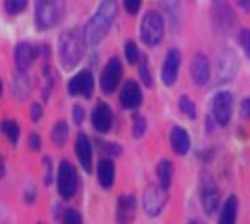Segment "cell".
Instances as JSON below:
<instances>
[{
	"label": "cell",
	"mask_w": 250,
	"mask_h": 224,
	"mask_svg": "<svg viewBox=\"0 0 250 224\" xmlns=\"http://www.w3.org/2000/svg\"><path fill=\"white\" fill-rule=\"evenodd\" d=\"M118 14V2L116 0H103L98 6V11L93 17L87 21L84 28V40L85 44L95 46L107 35Z\"/></svg>",
	"instance_id": "cell-1"
},
{
	"label": "cell",
	"mask_w": 250,
	"mask_h": 224,
	"mask_svg": "<svg viewBox=\"0 0 250 224\" xmlns=\"http://www.w3.org/2000/svg\"><path fill=\"white\" fill-rule=\"evenodd\" d=\"M84 34L78 28L67 29L62 32L60 40H58V52H60V60L64 69H73L77 66L84 54Z\"/></svg>",
	"instance_id": "cell-2"
},
{
	"label": "cell",
	"mask_w": 250,
	"mask_h": 224,
	"mask_svg": "<svg viewBox=\"0 0 250 224\" xmlns=\"http://www.w3.org/2000/svg\"><path fill=\"white\" fill-rule=\"evenodd\" d=\"M61 0H35V21L42 29H51L61 17Z\"/></svg>",
	"instance_id": "cell-3"
},
{
	"label": "cell",
	"mask_w": 250,
	"mask_h": 224,
	"mask_svg": "<svg viewBox=\"0 0 250 224\" xmlns=\"http://www.w3.org/2000/svg\"><path fill=\"white\" fill-rule=\"evenodd\" d=\"M164 19L157 11H148L142 19L141 37L142 41L148 46H156L164 39Z\"/></svg>",
	"instance_id": "cell-4"
},
{
	"label": "cell",
	"mask_w": 250,
	"mask_h": 224,
	"mask_svg": "<svg viewBox=\"0 0 250 224\" xmlns=\"http://www.w3.org/2000/svg\"><path fill=\"white\" fill-rule=\"evenodd\" d=\"M58 192L64 200H70V198L77 194L78 191V176L77 169L67 160H62L58 168Z\"/></svg>",
	"instance_id": "cell-5"
},
{
	"label": "cell",
	"mask_w": 250,
	"mask_h": 224,
	"mask_svg": "<svg viewBox=\"0 0 250 224\" xmlns=\"http://www.w3.org/2000/svg\"><path fill=\"white\" fill-rule=\"evenodd\" d=\"M142 204L149 217H157L167 204V189L160 184H148L144 191Z\"/></svg>",
	"instance_id": "cell-6"
},
{
	"label": "cell",
	"mask_w": 250,
	"mask_h": 224,
	"mask_svg": "<svg viewBox=\"0 0 250 224\" xmlns=\"http://www.w3.org/2000/svg\"><path fill=\"white\" fill-rule=\"evenodd\" d=\"M200 184H202L200 186V202H202V207L208 215H212L220 204V191L214 179L206 176V174L202 177Z\"/></svg>",
	"instance_id": "cell-7"
},
{
	"label": "cell",
	"mask_w": 250,
	"mask_h": 224,
	"mask_svg": "<svg viewBox=\"0 0 250 224\" xmlns=\"http://www.w3.org/2000/svg\"><path fill=\"white\" fill-rule=\"evenodd\" d=\"M238 70V57L232 49H223L217 63V82L224 84L233 80Z\"/></svg>",
	"instance_id": "cell-8"
},
{
	"label": "cell",
	"mask_w": 250,
	"mask_h": 224,
	"mask_svg": "<svg viewBox=\"0 0 250 224\" xmlns=\"http://www.w3.org/2000/svg\"><path fill=\"white\" fill-rule=\"evenodd\" d=\"M232 105L233 98L230 92H218L212 99V115L218 125L226 127L232 118Z\"/></svg>",
	"instance_id": "cell-9"
},
{
	"label": "cell",
	"mask_w": 250,
	"mask_h": 224,
	"mask_svg": "<svg viewBox=\"0 0 250 224\" xmlns=\"http://www.w3.org/2000/svg\"><path fill=\"white\" fill-rule=\"evenodd\" d=\"M122 77V64L121 61L113 57L108 60V63L105 64L103 75H101V89L104 93H113L115 89L119 85Z\"/></svg>",
	"instance_id": "cell-10"
},
{
	"label": "cell",
	"mask_w": 250,
	"mask_h": 224,
	"mask_svg": "<svg viewBox=\"0 0 250 224\" xmlns=\"http://www.w3.org/2000/svg\"><path fill=\"white\" fill-rule=\"evenodd\" d=\"M93 87H95L93 75L89 70H81L69 81L67 90L72 96L81 95L84 98H90L92 92H93Z\"/></svg>",
	"instance_id": "cell-11"
},
{
	"label": "cell",
	"mask_w": 250,
	"mask_h": 224,
	"mask_svg": "<svg viewBox=\"0 0 250 224\" xmlns=\"http://www.w3.org/2000/svg\"><path fill=\"white\" fill-rule=\"evenodd\" d=\"M179 67H180V52L177 49H169L164 66H162V81L165 85H172L177 81L179 77Z\"/></svg>",
	"instance_id": "cell-12"
},
{
	"label": "cell",
	"mask_w": 250,
	"mask_h": 224,
	"mask_svg": "<svg viewBox=\"0 0 250 224\" xmlns=\"http://www.w3.org/2000/svg\"><path fill=\"white\" fill-rule=\"evenodd\" d=\"M142 90L139 84L134 80H128L124 84L121 95H119V101L124 108H137L142 104Z\"/></svg>",
	"instance_id": "cell-13"
},
{
	"label": "cell",
	"mask_w": 250,
	"mask_h": 224,
	"mask_svg": "<svg viewBox=\"0 0 250 224\" xmlns=\"http://www.w3.org/2000/svg\"><path fill=\"white\" fill-rule=\"evenodd\" d=\"M75 153H77L80 165L85 172H92V159H93V151H92V143L90 139L85 134H78L77 141H75Z\"/></svg>",
	"instance_id": "cell-14"
},
{
	"label": "cell",
	"mask_w": 250,
	"mask_h": 224,
	"mask_svg": "<svg viewBox=\"0 0 250 224\" xmlns=\"http://www.w3.org/2000/svg\"><path fill=\"white\" fill-rule=\"evenodd\" d=\"M92 123L96 131L99 133H107L110 131L111 125H113V111L105 104V102H99L93 113H92Z\"/></svg>",
	"instance_id": "cell-15"
},
{
	"label": "cell",
	"mask_w": 250,
	"mask_h": 224,
	"mask_svg": "<svg viewBox=\"0 0 250 224\" xmlns=\"http://www.w3.org/2000/svg\"><path fill=\"white\" fill-rule=\"evenodd\" d=\"M35 55H37V49L28 41H21L16 46L14 60H16V66L20 73H24L31 67Z\"/></svg>",
	"instance_id": "cell-16"
},
{
	"label": "cell",
	"mask_w": 250,
	"mask_h": 224,
	"mask_svg": "<svg viewBox=\"0 0 250 224\" xmlns=\"http://www.w3.org/2000/svg\"><path fill=\"white\" fill-rule=\"evenodd\" d=\"M169 142H171V148L172 151L179 154V156H185L191 148V138L189 133H188L183 127H172L171 133H169Z\"/></svg>",
	"instance_id": "cell-17"
},
{
	"label": "cell",
	"mask_w": 250,
	"mask_h": 224,
	"mask_svg": "<svg viewBox=\"0 0 250 224\" xmlns=\"http://www.w3.org/2000/svg\"><path fill=\"white\" fill-rule=\"evenodd\" d=\"M191 75L197 85H205L210 78V66L209 60L203 54H197L191 64Z\"/></svg>",
	"instance_id": "cell-18"
},
{
	"label": "cell",
	"mask_w": 250,
	"mask_h": 224,
	"mask_svg": "<svg viewBox=\"0 0 250 224\" xmlns=\"http://www.w3.org/2000/svg\"><path fill=\"white\" fill-rule=\"evenodd\" d=\"M136 215V198L133 195H122L118 200L116 221L118 224H130Z\"/></svg>",
	"instance_id": "cell-19"
},
{
	"label": "cell",
	"mask_w": 250,
	"mask_h": 224,
	"mask_svg": "<svg viewBox=\"0 0 250 224\" xmlns=\"http://www.w3.org/2000/svg\"><path fill=\"white\" fill-rule=\"evenodd\" d=\"M98 182L103 189H110L115 183V163L110 159H101L98 163Z\"/></svg>",
	"instance_id": "cell-20"
},
{
	"label": "cell",
	"mask_w": 250,
	"mask_h": 224,
	"mask_svg": "<svg viewBox=\"0 0 250 224\" xmlns=\"http://www.w3.org/2000/svg\"><path fill=\"white\" fill-rule=\"evenodd\" d=\"M214 12L223 28H230L233 24L235 16L228 0H214Z\"/></svg>",
	"instance_id": "cell-21"
},
{
	"label": "cell",
	"mask_w": 250,
	"mask_h": 224,
	"mask_svg": "<svg viewBox=\"0 0 250 224\" xmlns=\"http://www.w3.org/2000/svg\"><path fill=\"white\" fill-rule=\"evenodd\" d=\"M238 198L235 195H230L221 207L218 224H235L236 215H238Z\"/></svg>",
	"instance_id": "cell-22"
},
{
	"label": "cell",
	"mask_w": 250,
	"mask_h": 224,
	"mask_svg": "<svg viewBox=\"0 0 250 224\" xmlns=\"http://www.w3.org/2000/svg\"><path fill=\"white\" fill-rule=\"evenodd\" d=\"M172 176H174V165L172 162L165 159V160H160V163L157 165V180L159 184L162 186L164 189H168L171 186L172 182Z\"/></svg>",
	"instance_id": "cell-23"
},
{
	"label": "cell",
	"mask_w": 250,
	"mask_h": 224,
	"mask_svg": "<svg viewBox=\"0 0 250 224\" xmlns=\"http://www.w3.org/2000/svg\"><path fill=\"white\" fill-rule=\"evenodd\" d=\"M67 136H69V125H67V123L64 121L57 122L54 125V128H52V134H51L52 142L60 146V145H62L67 141Z\"/></svg>",
	"instance_id": "cell-24"
},
{
	"label": "cell",
	"mask_w": 250,
	"mask_h": 224,
	"mask_svg": "<svg viewBox=\"0 0 250 224\" xmlns=\"http://www.w3.org/2000/svg\"><path fill=\"white\" fill-rule=\"evenodd\" d=\"M2 131L11 143H17V141L20 138V127L17 125L16 121H11V119L3 121L2 122Z\"/></svg>",
	"instance_id": "cell-25"
},
{
	"label": "cell",
	"mask_w": 250,
	"mask_h": 224,
	"mask_svg": "<svg viewBox=\"0 0 250 224\" xmlns=\"http://www.w3.org/2000/svg\"><path fill=\"white\" fill-rule=\"evenodd\" d=\"M28 0H5V11L9 16H17L24 11Z\"/></svg>",
	"instance_id": "cell-26"
},
{
	"label": "cell",
	"mask_w": 250,
	"mask_h": 224,
	"mask_svg": "<svg viewBox=\"0 0 250 224\" xmlns=\"http://www.w3.org/2000/svg\"><path fill=\"white\" fill-rule=\"evenodd\" d=\"M179 107L182 110V113H185L188 118H191V119H195L197 116V110H195V104L191 98H188V96H182L180 98V101H179Z\"/></svg>",
	"instance_id": "cell-27"
},
{
	"label": "cell",
	"mask_w": 250,
	"mask_h": 224,
	"mask_svg": "<svg viewBox=\"0 0 250 224\" xmlns=\"http://www.w3.org/2000/svg\"><path fill=\"white\" fill-rule=\"evenodd\" d=\"M146 131V121L141 115H134L133 116V136L136 139L142 138Z\"/></svg>",
	"instance_id": "cell-28"
},
{
	"label": "cell",
	"mask_w": 250,
	"mask_h": 224,
	"mask_svg": "<svg viewBox=\"0 0 250 224\" xmlns=\"http://www.w3.org/2000/svg\"><path fill=\"white\" fill-rule=\"evenodd\" d=\"M139 77H141L142 82H144L146 87L153 85L151 70H149V67H148V61H146V58H141V60H139Z\"/></svg>",
	"instance_id": "cell-29"
},
{
	"label": "cell",
	"mask_w": 250,
	"mask_h": 224,
	"mask_svg": "<svg viewBox=\"0 0 250 224\" xmlns=\"http://www.w3.org/2000/svg\"><path fill=\"white\" fill-rule=\"evenodd\" d=\"M14 89L17 92L16 93L17 96H21V98L26 96V93L29 90V84H28V78L24 77L23 73H20L19 77H16V80H14Z\"/></svg>",
	"instance_id": "cell-30"
},
{
	"label": "cell",
	"mask_w": 250,
	"mask_h": 224,
	"mask_svg": "<svg viewBox=\"0 0 250 224\" xmlns=\"http://www.w3.org/2000/svg\"><path fill=\"white\" fill-rule=\"evenodd\" d=\"M124 52H125V57H127L128 63L134 64L139 61V51H137V46L134 41H127L125 43V47H124Z\"/></svg>",
	"instance_id": "cell-31"
},
{
	"label": "cell",
	"mask_w": 250,
	"mask_h": 224,
	"mask_svg": "<svg viewBox=\"0 0 250 224\" xmlns=\"http://www.w3.org/2000/svg\"><path fill=\"white\" fill-rule=\"evenodd\" d=\"M62 224H83L81 214L75 209H66L62 215Z\"/></svg>",
	"instance_id": "cell-32"
},
{
	"label": "cell",
	"mask_w": 250,
	"mask_h": 224,
	"mask_svg": "<svg viewBox=\"0 0 250 224\" xmlns=\"http://www.w3.org/2000/svg\"><path fill=\"white\" fill-rule=\"evenodd\" d=\"M238 41L247 58H250V29H241L238 34Z\"/></svg>",
	"instance_id": "cell-33"
},
{
	"label": "cell",
	"mask_w": 250,
	"mask_h": 224,
	"mask_svg": "<svg viewBox=\"0 0 250 224\" xmlns=\"http://www.w3.org/2000/svg\"><path fill=\"white\" fill-rule=\"evenodd\" d=\"M142 5V0H124V6L130 14H136Z\"/></svg>",
	"instance_id": "cell-34"
},
{
	"label": "cell",
	"mask_w": 250,
	"mask_h": 224,
	"mask_svg": "<svg viewBox=\"0 0 250 224\" xmlns=\"http://www.w3.org/2000/svg\"><path fill=\"white\" fill-rule=\"evenodd\" d=\"M28 143H29V148L32 149V151H39V149L42 148V139L40 136L37 133H31L29 134V139H28Z\"/></svg>",
	"instance_id": "cell-35"
},
{
	"label": "cell",
	"mask_w": 250,
	"mask_h": 224,
	"mask_svg": "<svg viewBox=\"0 0 250 224\" xmlns=\"http://www.w3.org/2000/svg\"><path fill=\"white\" fill-rule=\"evenodd\" d=\"M42 115H43V108H42V105L40 104H32L31 105V121L32 122H39L40 121V118H42Z\"/></svg>",
	"instance_id": "cell-36"
},
{
	"label": "cell",
	"mask_w": 250,
	"mask_h": 224,
	"mask_svg": "<svg viewBox=\"0 0 250 224\" xmlns=\"http://www.w3.org/2000/svg\"><path fill=\"white\" fill-rule=\"evenodd\" d=\"M84 116H85L84 108L81 105H75L73 107V122L80 125V123H83V121H84Z\"/></svg>",
	"instance_id": "cell-37"
},
{
	"label": "cell",
	"mask_w": 250,
	"mask_h": 224,
	"mask_svg": "<svg viewBox=\"0 0 250 224\" xmlns=\"http://www.w3.org/2000/svg\"><path fill=\"white\" fill-rule=\"evenodd\" d=\"M240 111H241V116H243L244 119H249V118H250V98L243 99L241 107H240Z\"/></svg>",
	"instance_id": "cell-38"
},
{
	"label": "cell",
	"mask_w": 250,
	"mask_h": 224,
	"mask_svg": "<svg viewBox=\"0 0 250 224\" xmlns=\"http://www.w3.org/2000/svg\"><path fill=\"white\" fill-rule=\"evenodd\" d=\"M104 151L110 156H118V154H121V146L116 143H105Z\"/></svg>",
	"instance_id": "cell-39"
},
{
	"label": "cell",
	"mask_w": 250,
	"mask_h": 224,
	"mask_svg": "<svg viewBox=\"0 0 250 224\" xmlns=\"http://www.w3.org/2000/svg\"><path fill=\"white\" fill-rule=\"evenodd\" d=\"M236 3H238L246 12L250 11V0H236Z\"/></svg>",
	"instance_id": "cell-40"
},
{
	"label": "cell",
	"mask_w": 250,
	"mask_h": 224,
	"mask_svg": "<svg viewBox=\"0 0 250 224\" xmlns=\"http://www.w3.org/2000/svg\"><path fill=\"white\" fill-rule=\"evenodd\" d=\"M2 90H3V87H2V80H0V95H2Z\"/></svg>",
	"instance_id": "cell-41"
},
{
	"label": "cell",
	"mask_w": 250,
	"mask_h": 224,
	"mask_svg": "<svg viewBox=\"0 0 250 224\" xmlns=\"http://www.w3.org/2000/svg\"><path fill=\"white\" fill-rule=\"evenodd\" d=\"M189 224H200V223H197V221H191Z\"/></svg>",
	"instance_id": "cell-42"
},
{
	"label": "cell",
	"mask_w": 250,
	"mask_h": 224,
	"mask_svg": "<svg viewBox=\"0 0 250 224\" xmlns=\"http://www.w3.org/2000/svg\"><path fill=\"white\" fill-rule=\"evenodd\" d=\"M40 224H42V223H40Z\"/></svg>",
	"instance_id": "cell-43"
}]
</instances>
